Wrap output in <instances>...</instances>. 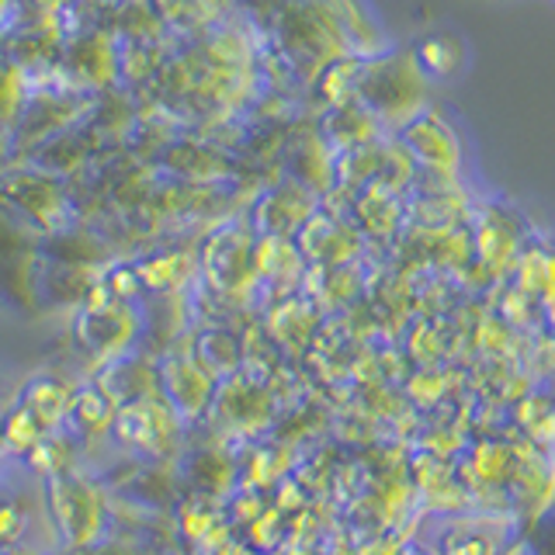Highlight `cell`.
Returning a JSON list of instances; mask_svg holds the SVG:
<instances>
[{
    "mask_svg": "<svg viewBox=\"0 0 555 555\" xmlns=\"http://www.w3.org/2000/svg\"><path fill=\"white\" fill-rule=\"evenodd\" d=\"M503 525L490 517H476V520H462L448 531L441 552L444 555H500L503 548Z\"/></svg>",
    "mask_w": 555,
    "mask_h": 555,
    "instance_id": "6da1fadb",
    "label": "cell"
}]
</instances>
